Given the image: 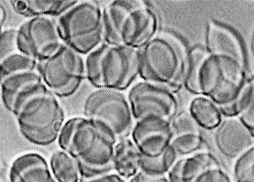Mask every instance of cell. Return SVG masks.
<instances>
[{"instance_id":"7c38bea8","label":"cell","mask_w":254,"mask_h":182,"mask_svg":"<svg viewBox=\"0 0 254 182\" xmlns=\"http://www.w3.org/2000/svg\"><path fill=\"white\" fill-rule=\"evenodd\" d=\"M131 139L144 157L157 158L170 146L174 138L171 121L162 116H144L134 122Z\"/></svg>"},{"instance_id":"8992f818","label":"cell","mask_w":254,"mask_h":182,"mask_svg":"<svg viewBox=\"0 0 254 182\" xmlns=\"http://www.w3.org/2000/svg\"><path fill=\"white\" fill-rule=\"evenodd\" d=\"M16 117L21 135L40 146L56 141L65 118L62 106L50 91L28 100Z\"/></svg>"},{"instance_id":"f546056e","label":"cell","mask_w":254,"mask_h":182,"mask_svg":"<svg viewBox=\"0 0 254 182\" xmlns=\"http://www.w3.org/2000/svg\"><path fill=\"white\" fill-rule=\"evenodd\" d=\"M237 118L251 133L254 135V103Z\"/></svg>"},{"instance_id":"30bf717a","label":"cell","mask_w":254,"mask_h":182,"mask_svg":"<svg viewBox=\"0 0 254 182\" xmlns=\"http://www.w3.org/2000/svg\"><path fill=\"white\" fill-rule=\"evenodd\" d=\"M18 52L37 62L47 59L63 46L56 20L50 17L31 18L17 30Z\"/></svg>"},{"instance_id":"3957f363","label":"cell","mask_w":254,"mask_h":182,"mask_svg":"<svg viewBox=\"0 0 254 182\" xmlns=\"http://www.w3.org/2000/svg\"><path fill=\"white\" fill-rule=\"evenodd\" d=\"M117 141L114 132L105 124L77 117L63 151L74 159L81 178L90 180L114 173L112 159Z\"/></svg>"},{"instance_id":"4dcf8cb0","label":"cell","mask_w":254,"mask_h":182,"mask_svg":"<svg viewBox=\"0 0 254 182\" xmlns=\"http://www.w3.org/2000/svg\"><path fill=\"white\" fill-rule=\"evenodd\" d=\"M129 182H169L167 176L149 177L139 172L133 178L129 179Z\"/></svg>"},{"instance_id":"9c48e42d","label":"cell","mask_w":254,"mask_h":182,"mask_svg":"<svg viewBox=\"0 0 254 182\" xmlns=\"http://www.w3.org/2000/svg\"><path fill=\"white\" fill-rule=\"evenodd\" d=\"M83 112L86 118L105 124L118 141L128 138L134 124L127 97L121 91L96 89L86 97Z\"/></svg>"},{"instance_id":"ffe728a7","label":"cell","mask_w":254,"mask_h":182,"mask_svg":"<svg viewBox=\"0 0 254 182\" xmlns=\"http://www.w3.org/2000/svg\"><path fill=\"white\" fill-rule=\"evenodd\" d=\"M189 112L199 128L214 130L223 120L220 107L210 99L197 95L189 105Z\"/></svg>"},{"instance_id":"ba28073f","label":"cell","mask_w":254,"mask_h":182,"mask_svg":"<svg viewBox=\"0 0 254 182\" xmlns=\"http://www.w3.org/2000/svg\"><path fill=\"white\" fill-rule=\"evenodd\" d=\"M37 70L53 95L67 97L82 85L85 78V60L80 54L63 45L51 57L38 62Z\"/></svg>"},{"instance_id":"83f0119b","label":"cell","mask_w":254,"mask_h":182,"mask_svg":"<svg viewBox=\"0 0 254 182\" xmlns=\"http://www.w3.org/2000/svg\"><path fill=\"white\" fill-rule=\"evenodd\" d=\"M17 30L8 29L0 34V62L18 52L16 44Z\"/></svg>"},{"instance_id":"484cf974","label":"cell","mask_w":254,"mask_h":182,"mask_svg":"<svg viewBox=\"0 0 254 182\" xmlns=\"http://www.w3.org/2000/svg\"><path fill=\"white\" fill-rule=\"evenodd\" d=\"M233 179L235 182H254V146L235 159Z\"/></svg>"},{"instance_id":"9a60e30c","label":"cell","mask_w":254,"mask_h":182,"mask_svg":"<svg viewBox=\"0 0 254 182\" xmlns=\"http://www.w3.org/2000/svg\"><path fill=\"white\" fill-rule=\"evenodd\" d=\"M10 182H57L46 159L39 153L24 154L10 167Z\"/></svg>"},{"instance_id":"1f68e13d","label":"cell","mask_w":254,"mask_h":182,"mask_svg":"<svg viewBox=\"0 0 254 182\" xmlns=\"http://www.w3.org/2000/svg\"><path fill=\"white\" fill-rule=\"evenodd\" d=\"M85 182H126L116 173H111L98 178L87 180Z\"/></svg>"},{"instance_id":"7a4b0ae2","label":"cell","mask_w":254,"mask_h":182,"mask_svg":"<svg viewBox=\"0 0 254 182\" xmlns=\"http://www.w3.org/2000/svg\"><path fill=\"white\" fill-rule=\"evenodd\" d=\"M102 11L105 44L138 49L157 34L158 17L143 1L115 0Z\"/></svg>"},{"instance_id":"d6986e66","label":"cell","mask_w":254,"mask_h":182,"mask_svg":"<svg viewBox=\"0 0 254 182\" xmlns=\"http://www.w3.org/2000/svg\"><path fill=\"white\" fill-rule=\"evenodd\" d=\"M141 155L132 139L119 140L114 146L112 159L114 172L124 180L133 178L139 172Z\"/></svg>"},{"instance_id":"7402d4cb","label":"cell","mask_w":254,"mask_h":182,"mask_svg":"<svg viewBox=\"0 0 254 182\" xmlns=\"http://www.w3.org/2000/svg\"><path fill=\"white\" fill-rule=\"evenodd\" d=\"M179 156L172 146L160 156L149 158L141 155L139 160V172L149 177L167 176Z\"/></svg>"},{"instance_id":"8fae6325","label":"cell","mask_w":254,"mask_h":182,"mask_svg":"<svg viewBox=\"0 0 254 182\" xmlns=\"http://www.w3.org/2000/svg\"><path fill=\"white\" fill-rule=\"evenodd\" d=\"M127 97L134 121L149 115L162 116L172 121L178 113L176 93L152 83L142 81L131 86Z\"/></svg>"},{"instance_id":"277c9868","label":"cell","mask_w":254,"mask_h":182,"mask_svg":"<svg viewBox=\"0 0 254 182\" xmlns=\"http://www.w3.org/2000/svg\"><path fill=\"white\" fill-rule=\"evenodd\" d=\"M137 51L139 76L142 81L167 88L174 93L182 89L187 52L177 38L157 34Z\"/></svg>"},{"instance_id":"d4e9b609","label":"cell","mask_w":254,"mask_h":182,"mask_svg":"<svg viewBox=\"0 0 254 182\" xmlns=\"http://www.w3.org/2000/svg\"><path fill=\"white\" fill-rule=\"evenodd\" d=\"M204 142L201 134H186L174 136L171 142V146L179 158H182L205 150L203 149Z\"/></svg>"},{"instance_id":"44dd1931","label":"cell","mask_w":254,"mask_h":182,"mask_svg":"<svg viewBox=\"0 0 254 182\" xmlns=\"http://www.w3.org/2000/svg\"><path fill=\"white\" fill-rule=\"evenodd\" d=\"M51 173L57 182H79V175L74 159L66 152L58 150L50 161Z\"/></svg>"},{"instance_id":"f1b7e54d","label":"cell","mask_w":254,"mask_h":182,"mask_svg":"<svg viewBox=\"0 0 254 182\" xmlns=\"http://www.w3.org/2000/svg\"><path fill=\"white\" fill-rule=\"evenodd\" d=\"M193 182H232V180L222 165H217L204 170Z\"/></svg>"},{"instance_id":"d6a6232c","label":"cell","mask_w":254,"mask_h":182,"mask_svg":"<svg viewBox=\"0 0 254 182\" xmlns=\"http://www.w3.org/2000/svg\"><path fill=\"white\" fill-rule=\"evenodd\" d=\"M6 12L3 5L0 3V34L2 32L3 25L6 20Z\"/></svg>"},{"instance_id":"6da1fadb","label":"cell","mask_w":254,"mask_h":182,"mask_svg":"<svg viewBox=\"0 0 254 182\" xmlns=\"http://www.w3.org/2000/svg\"><path fill=\"white\" fill-rule=\"evenodd\" d=\"M250 77L246 65L233 58L195 47L187 53L184 86L195 95L210 99L219 107L230 105Z\"/></svg>"},{"instance_id":"2e32d148","label":"cell","mask_w":254,"mask_h":182,"mask_svg":"<svg viewBox=\"0 0 254 182\" xmlns=\"http://www.w3.org/2000/svg\"><path fill=\"white\" fill-rule=\"evenodd\" d=\"M205 49L212 54L233 58L246 65L245 51L240 39L233 31L223 25L216 22L208 24Z\"/></svg>"},{"instance_id":"4fadbf2b","label":"cell","mask_w":254,"mask_h":182,"mask_svg":"<svg viewBox=\"0 0 254 182\" xmlns=\"http://www.w3.org/2000/svg\"><path fill=\"white\" fill-rule=\"evenodd\" d=\"M0 86L5 108L15 116L30 99L49 91L36 71L10 76L0 83Z\"/></svg>"},{"instance_id":"52a82bcc","label":"cell","mask_w":254,"mask_h":182,"mask_svg":"<svg viewBox=\"0 0 254 182\" xmlns=\"http://www.w3.org/2000/svg\"><path fill=\"white\" fill-rule=\"evenodd\" d=\"M56 22L63 44L81 55L104 44L103 11L96 1H78Z\"/></svg>"},{"instance_id":"5b68a950","label":"cell","mask_w":254,"mask_h":182,"mask_svg":"<svg viewBox=\"0 0 254 182\" xmlns=\"http://www.w3.org/2000/svg\"><path fill=\"white\" fill-rule=\"evenodd\" d=\"M139 75L137 49L102 44L85 59V78L96 89L127 90Z\"/></svg>"},{"instance_id":"cb8c5ba5","label":"cell","mask_w":254,"mask_h":182,"mask_svg":"<svg viewBox=\"0 0 254 182\" xmlns=\"http://www.w3.org/2000/svg\"><path fill=\"white\" fill-rule=\"evenodd\" d=\"M254 103V79L250 77L240 96L230 105L220 107V110L222 117L225 118H237Z\"/></svg>"},{"instance_id":"603a6c76","label":"cell","mask_w":254,"mask_h":182,"mask_svg":"<svg viewBox=\"0 0 254 182\" xmlns=\"http://www.w3.org/2000/svg\"><path fill=\"white\" fill-rule=\"evenodd\" d=\"M38 62L19 52L11 54L0 62V83L6 78L19 73L34 72Z\"/></svg>"},{"instance_id":"5bb4252c","label":"cell","mask_w":254,"mask_h":182,"mask_svg":"<svg viewBox=\"0 0 254 182\" xmlns=\"http://www.w3.org/2000/svg\"><path fill=\"white\" fill-rule=\"evenodd\" d=\"M212 138L217 151L230 160H235L254 146V135L238 118L223 119L213 130Z\"/></svg>"},{"instance_id":"4316f807","label":"cell","mask_w":254,"mask_h":182,"mask_svg":"<svg viewBox=\"0 0 254 182\" xmlns=\"http://www.w3.org/2000/svg\"><path fill=\"white\" fill-rule=\"evenodd\" d=\"M171 126L174 136L186 134H200V129L189 111L177 113L171 121Z\"/></svg>"},{"instance_id":"ac0fdd59","label":"cell","mask_w":254,"mask_h":182,"mask_svg":"<svg viewBox=\"0 0 254 182\" xmlns=\"http://www.w3.org/2000/svg\"><path fill=\"white\" fill-rule=\"evenodd\" d=\"M78 2L76 0H18L11 1L16 13L26 17H59Z\"/></svg>"},{"instance_id":"e0dca14e","label":"cell","mask_w":254,"mask_h":182,"mask_svg":"<svg viewBox=\"0 0 254 182\" xmlns=\"http://www.w3.org/2000/svg\"><path fill=\"white\" fill-rule=\"evenodd\" d=\"M221 165L219 159L207 150L178 158L167 177L169 182H193L204 170Z\"/></svg>"}]
</instances>
